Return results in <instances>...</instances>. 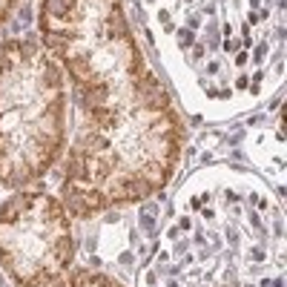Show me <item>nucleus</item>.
Returning a JSON list of instances; mask_svg holds the SVG:
<instances>
[{"label": "nucleus", "mask_w": 287, "mask_h": 287, "mask_svg": "<svg viewBox=\"0 0 287 287\" xmlns=\"http://www.w3.org/2000/svg\"><path fill=\"white\" fill-rule=\"evenodd\" d=\"M69 89L37 37L0 40V187L32 190L66 150Z\"/></svg>", "instance_id": "3"}, {"label": "nucleus", "mask_w": 287, "mask_h": 287, "mask_svg": "<svg viewBox=\"0 0 287 287\" xmlns=\"http://www.w3.org/2000/svg\"><path fill=\"white\" fill-rule=\"evenodd\" d=\"M138 287H285V216L270 187L238 167L190 175Z\"/></svg>", "instance_id": "1"}, {"label": "nucleus", "mask_w": 287, "mask_h": 287, "mask_svg": "<svg viewBox=\"0 0 287 287\" xmlns=\"http://www.w3.org/2000/svg\"><path fill=\"white\" fill-rule=\"evenodd\" d=\"M34 26L75 106L121 95L150 72L124 0H40Z\"/></svg>", "instance_id": "4"}, {"label": "nucleus", "mask_w": 287, "mask_h": 287, "mask_svg": "<svg viewBox=\"0 0 287 287\" xmlns=\"http://www.w3.org/2000/svg\"><path fill=\"white\" fill-rule=\"evenodd\" d=\"M17 3H20V0H0V26H6V23H9V17L15 15Z\"/></svg>", "instance_id": "7"}, {"label": "nucleus", "mask_w": 287, "mask_h": 287, "mask_svg": "<svg viewBox=\"0 0 287 287\" xmlns=\"http://www.w3.org/2000/svg\"><path fill=\"white\" fill-rule=\"evenodd\" d=\"M52 287H127L124 282H118L115 276L101 270H92V267H69Z\"/></svg>", "instance_id": "6"}, {"label": "nucleus", "mask_w": 287, "mask_h": 287, "mask_svg": "<svg viewBox=\"0 0 287 287\" xmlns=\"http://www.w3.org/2000/svg\"><path fill=\"white\" fill-rule=\"evenodd\" d=\"M72 261V216L55 192L32 187L0 201V270L12 287H52Z\"/></svg>", "instance_id": "5"}, {"label": "nucleus", "mask_w": 287, "mask_h": 287, "mask_svg": "<svg viewBox=\"0 0 287 287\" xmlns=\"http://www.w3.org/2000/svg\"><path fill=\"white\" fill-rule=\"evenodd\" d=\"M184 144V118L150 69L121 95L78 103L75 132L58 161V198L78 221L147 201L172 181Z\"/></svg>", "instance_id": "2"}]
</instances>
